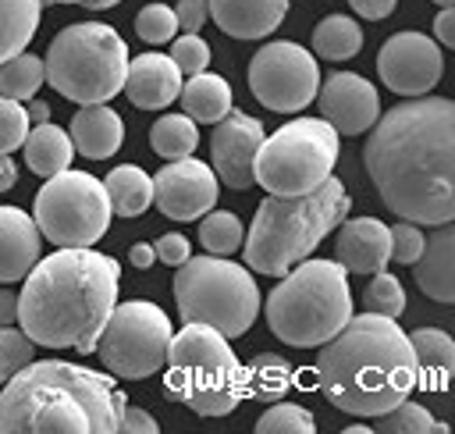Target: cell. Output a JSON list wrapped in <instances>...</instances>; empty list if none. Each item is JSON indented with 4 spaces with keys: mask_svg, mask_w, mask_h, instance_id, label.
I'll return each mask as SVG.
<instances>
[{
    "mask_svg": "<svg viewBox=\"0 0 455 434\" xmlns=\"http://www.w3.org/2000/svg\"><path fill=\"white\" fill-rule=\"evenodd\" d=\"M242 384H245V395H252L259 402H277L295 384V370L284 356L259 352L242 366Z\"/></svg>",
    "mask_w": 455,
    "mask_h": 434,
    "instance_id": "28",
    "label": "cell"
},
{
    "mask_svg": "<svg viewBox=\"0 0 455 434\" xmlns=\"http://www.w3.org/2000/svg\"><path fill=\"white\" fill-rule=\"evenodd\" d=\"M359 46H363V28L345 14H327L313 28V50L323 60H348L359 53Z\"/></svg>",
    "mask_w": 455,
    "mask_h": 434,
    "instance_id": "31",
    "label": "cell"
},
{
    "mask_svg": "<svg viewBox=\"0 0 455 434\" xmlns=\"http://www.w3.org/2000/svg\"><path fill=\"white\" fill-rule=\"evenodd\" d=\"M434 36L441 46H455V7H441L437 21H434Z\"/></svg>",
    "mask_w": 455,
    "mask_h": 434,
    "instance_id": "46",
    "label": "cell"
},
{
    "mask_svg": "<svg viewBox=\"0 0 455 434\" xmlns=\"http://www.w3.org/2000/svg\"><path fill=\"white\" fill-rule=\"evenodd\" d=\"M363 164L398 217L430 228L455 221V103L423 92L377 114Z\"/></svg>",
    "mask_w": 455,
    "mask_h": 434,
    "instance_id": "1",
    "label": "cell"
},
{
    "mask_svg": "<svg viewBox=\"0 0 455 434\" xmlns=\"http://www.w3.org/2000/svg\"><path fill=\"white\" fill-rule=\"evenodd\" d=\"M441 46L423 32H395L377 53L380 82L398 96H423L441 82Z\"/></svg>",
    "mask_w": 455,
    "mask_h": 434,
    "instance_id": "14",
    "label": "cell"
},
{
    "mask_svg": "<svg viewBox=\"0 0 455 434\" xmlns=\"http://www.w3.org/2000/svg\"><path fill=\"white\" fill-rule=\"evenodd\" d=\"M71 146L89 160H107L124 142V121L107 103H85L71 117Z\"/></svg>",
    "mask_w": 455,
    "mask_h": 434,
    "instance_id": "23",
    "label": "cell"
},
{
    "mask_svg": "<svg viewBox=\"0 0 455 434\" xmlns=\"http://www.w3.org/2000/svg\"><path fill=\"white\" fill-rule=\"evenodd\" d=\"M50 4H82V0H50Z\"/></svg>",
    "mask_w": 455,
    "mask_h": 434,
    "instance_id": "54",
    "label": "cell"
},
{
    "mask_svg": "<svg viewBox=\"0 0 455 434\" xmlns=\"http://www.w3.org/2000/svg\"><path fill=\"white\" fill-rule=\"evenodd\" d=\"M423 253V231L412 221H402L391 228V260L398 263H416V256Z\"/></svg>",
    "mask_w": 455,
    "mask_h": 434,
    "instance_id": "41",
    "label": "cell"
},
{
    "mask_svg": "<svg viewBox=\"0 0 455 434\" xmlns=\"http://www.w3.org/2000/svg\"><path fill=\"white\" fill-rule=\"evenodd\" d=\"M103 189H107V199H110V210L117 217H139L142 210H149L153 203V178L135 167V164H121L114 167L107 178H103Z\"/></svg>",
    "mask_w": 455,
    "mask_h": 434,
    "instance_id": "27",
    "label": "cell"
},
{
    "mask_svg": "<svg viewBox=\"0 0 455 434\" xmlns=\"http://www.w3.org/2000/svg\"><path fill=\"white\" fill-rule=\"evenodd\" d=\"M132 267H139V270H146V267H153V260H156V253H153V245H146V242H139V245H132Z\"/></svg>",
    "mask_w": 455,
    "mask_h": 434,
    "instance_id": "48",
    "label": "cell"
},
{
    "mask_svg": "<svg viewBox=\"0 0 455 434\" xmlns=\"http://www.w3.org/2000/svg\"><path fill=\"white\" fill-rule=\"evenodd\" d=\"M373 420H377L373 430H380V434H427V430L448 434V423H437L430 416V409H423L419 402H405V398Z\"/></svg>",
    "mask_w": 455,
    "mask_h": 434,
    "instance_id": "33",
    "label": "cell"
},
{
    "mask_svg": "<svg viewBox=\"0 0 455 434\" xmlns=\"http://www.w3.org/2000/svg\"><path fill=\"white\" fill-rule=\"evenodd\" d=\"M149 146L164 160L192 157V149L199 146V128H196V121L188 114H164L149 128Z\"/></svg>",
    "mask_w": 455,
    "mask_h": 434,
    "instance_id": "30",
    "label": "cell"
},
{
    "mask_svg": "<svg viewBox=\"0 0 455 434\" xmlns=\"http://www.w3.org/2000/svg\"><path fill=\"white\" fill-rule=\"evenodd\" d=\"M256 430H259V434H277V430H288V434H313L316 423H313L309 409L277 398V402H270V409H263V416L256 420Z\"/></svg>",
    "mask_w": 455,
    "mask_h": 434,
    "instance_id": "36",
    "label": "cell"
},
{
    "mask_svg": "<svg viewBox=\"0 0 455 434\" xmlns=\"http://www.w3.org/2000/svg\"><path fill=\"white\" fill-rule=\"evenodd\" d=\"M164 366V391L199 416H228L245 398L242 363L231 352V338L210 324L188 320L171 334Z\"/></svg>",
    "mask_w": 455,
    "mask_h": 434,
    "instance_id": "7",
    "label": "cell"
},
{
    "mask_svg": "<svg viewBox=\"0 0 455 434\" xmlns=\"http://www.w3.org/2000/svg\"><path fill=\"white\" fill-rule=\"evenodd\" d=\"M43 82H46L43 60L32 57L28 50H18L14 57L0 60V96H11L18 103H25V100H32L39 92Z\"/></svg>",
    "mask_w": 455,
    "mask_h": 434,
    "instance_id": "32",
    "label": "cell"
},
{
    "mask_svg": "<svg viewBox=\"0 0 455 434\" xmlns=\"http://www.w3.org/2000/svg\"><path fill=\"white\" fill-rule=\"evenodd\" d=\"M171 60L181 75H199L210 68V46L203 43L199 32H185L181 39L171 43Z\"/></svg>",
    "mask_w": 455,
    "mask_h": 434,
    "instance_id": "39",
    "label": "cell"
},
{
    "mask_svg": "<svg viewBox=\"0 0 455 434\" xmlns=\"http://www.w3.org/2000/svg\"><path fill=\"white\" fill-rule=\"evenodd\" d=\"M167 345H171V320L156 302L146 299H132L121 306L114 302L96 338V352L103 366L128 381H142L156 374L167 359Z\"/></svg>",
    "mask_w": 455,
    "mask_h": 434,
    "instance_id": "12",
    "label": "cell"
},
{
    "mask_svg": "<svg viewBox=\"0 0 455 434\" xmlns=\"http://www.w3.org/2000/svg\"><path fill=\"white\" fill-rule=\"evenodd\" d=\"M210 18L231 39H267L288 14V0H206Z\"/></svg>",
    "mask_w": 455,
    "mask_h": 434,
    "instance_id": "20",
    "label": "cell"
},
{
    "mask_svg": "<svg viewBox=\"0 0 455 434\" xmlns=\"http://www.w3.org/2000/svg\"><path fill=\"white\" fill-rule=\"evenodd\" d=\"M121 267L114 256L85 249H57L36 260L18 292V327L32 345L96 352V338L117 302Z\"/></svg>",
    "mask_w": 455,
    "mask_h": 434,
    "instance_id": "2",
    "label": "cell"
},
{
    "mask_svg": "<svg viewBox=\"0 0 455 434\" xmlns=\"http://www.w3.org/2000/svg\"><path fill=\"white\" fill-rule=\"evenodd\" d=\"M110 199L100 178L85 171H57L36 192V228L57 249H85L96 245L110 228Z\"/></svg>",
    "mask_w": 455,
    "mask_h": 434,
    "instance_id": "11",
    "label": "cell"
},
{
    "mask_svg": "<svg viewBox=\"0 0 455 434\" xmlns=\"http://www.w3.org/2000/svg\"><path fill=\"white\" fill-rule=\"evenodd\" d=\"M21 149H25V164H28V171H36L39 178H50V174L71 167V157H75L71 135H68L64 128L50 125V121L32 125L28 135H25V142H21Z\"/></svg>",
    "mask_w": 455,
    "mask_h": 434,
    "instance_id": "25",
    "label": "cell"
},
{
    "mask_svg": "<svg viewBox=\"0 0 455 434\" xmlns=\"http://www.w3.org/2000/svg\"><path fill=\"white\" fill-rule=\"evenodd\" d=\"M32 338L21 331V327H14V324H7V327H0V384L7 381V377H14L25 363H32Z\"/></svg>",
    "mask_w": 455,
    "mask_h": 434,
    "instance_id": "38",
    "label": "cell"
},
{
    "mask_svg": "<svg viewBox=\"0 0 455 434\" xmlns=\"http://www.w3.org/2000/svg\"><path fill=\"white\" fill-rule=\"evenodd\" d=\"M412 359H416V388L444 391L455 374V342L441 327H416L409 334Z\"/></svg>",
    "mask_w": 455,
    "mask_h": 434,
    "instance_id": "24",
    "label": "cell"
},
{
    "mask_svg": "<svg viewBox=\"0 0 455 434\" xmlns=\"http://www.w3.org/2000/svg\"><path fill=\"white\" fill-rule=\"evenodd\" d=\"M249 89L267 110L295 114L316 100L320 68L306 46L274 39L263 43L249 60Z\"/></svg>",
    "mask_w": 455,
    "mask_h": 434,
    "instance_id": "13",
    "label": "cell"
},
{
    "mask_svg": "<svg viewBox=\"0 0 455 434\" xmlns=\"http://www.w3.org/2000/svg\"><path fill=\"white\" fill-rule=\"evenodd\" d=\"M18 324V292L0 288V327Z\"/></svg>",
    "mask_w": 455,
    "mask_h": 434,
    "instance_id": "47",
    "label": "cell"
},
{
    "mask_svg": "<svg viewBox=\"0 0 455 434\" xmlns=\"http://www.w3.org/2000/svg\"><path fill=\"white\" fill-rule=\"evenodd\" d=\"M39 228L18 206H0V285L21 281L39 260Z\"/></svg>",
    "mask_w": 455,
    "mask_h": 434,
    "instance_id": "21",
    "label": "cell"
},
{
    "mask_svg": "<svg viewBox=\"0 0 455 434\" xmlns=\"http://www.w3.org/2000/svg\"><path fill=\"white\" fill-rule=\"evenodd\" d=\"M437 7H455V0H434Z\"/></svg>",
    "mask_w": 455,
    "mask_h": 434,
    "instance_id": "53",
    "label": "cell"
},
{
    "mask_svg": "<svg viewBox=\"0 0 455 434\" xmlns=\"http://www.w3.org/2000/svg\"><path fill=\"white\" fill-rule=\"evenodd\" d=\"M124 395L100 370L39 359L0 384V434H110Z\"/></svg>",
    "mask_w": 455,
    "mask_h": 434,
    "instance_id": "4",
    "label": "cell"
},
{
    "mask_svg": "<svg viewBox=\"0 0 455 434\" xmlns=\"http://www.w3.org/2000/svg\"><path fill=\"white\" fill-rule=\"evenodd\" d=\"M25 114H28V121H50V107L43 103V100H28V107H25Z\"/></svg>",
    "mask_w": 455,
    "mask_h": 434,
    "instance_id": "50",
    "label": "cell"
},
{
    "mask_svg": "<svg viewBox=\"0 0 455 434\" xmlns=\"http://www.w3.org/2000/svg\"><path fill=\"white\" fill-rule=\"evenodd\" d=\"M178 100L192 121L213 125L231 110V85L213 71H199V75H188V82H181Z\"/></svg>",
    "mask_w": 455,
    "mask_h": 434,
    "instance_id": "26",
    "label": "cell"
},
{
    "mask_svg": "<svg viewBox=\"0 0 455 434\" xmlns=\"http://www.w3.org/2000/svg\"><path fill=\"white\" fill-rule=\"evenodd\" d=\"M174 18H178V28H185V32H199V28H203V21L210 18L206 0H178Z\"/></svg>",
    "mask_w": 455,
    "mask_h": 434,
    "instance_id": "44",
    "label": "cell"
},
{
    "mask_svg": "<svg viewBox=\"0 0 455 434\" xmlns=\"http://www.w3.org/2000/svg\"><path fill=\"white\" fill-rule=\"evenodd\" d=\"M28 125L32 121H28L25 107L18 100H11V96H0V153L18 149L25 142V135H28Z\"/></svg>",
    "mask_w": 455,
    "mask_h": 434,
    "instance_id": "40",
    "label": "cell"
},
{
    "mask_svg": "<svg viewBox=\"0 0 455 434\" xmlns=\"http://www.w3.org/2000/svg\"><path fill=\"white\" fill-rule=\"evenodd\" d=\"M174 302L178 317L188 324H210L224 338L249 331L259 309V288L249 267L231 263L228 256H188L174 270Z\"/></svg>",
    "mask_w": 455,
    "mask_h": 434,
    "instance_id": "9",
    "label": "cell"
},
{
    "mask_svg": "<svg viewBox=\"0 0 455 434\" xmlns=\"http://www.w3.org/2000/svg\"><path fill=\"white\" fill-rule=\"evenodd\" d=\"M316 384L331 406L352 416H380L416 388L409 334L380 313H359L331 334L316 356Z\"/></svg>",
    "mask_w": 455,
    "mask_h": 434,
    "instance_id": "3",
    "label": "cell"
},
{
    "mask_svg": "<svg viewBox=\"0 0 455 434\" xmlns=\"http://www.w3.org/2000/svg\"><path fill=\"white\" fill-rule=\"evenodd\" d=\"M128 100L142 110H160V107H171L181 92V71L174 68L171 57L164 53H142L135 60H128V71H124V85Z\"/></svg>",
    "mask_w": 455,
    "mask_h": 434,
    "instance_id": "19",
    "label": "cell"
},
{
    "mask_svg": "<svg viewBox=\"0 0 455 434\" xmlns=\"http://www.w3.org/2000/svg\"><path fill=\"white\" fill-rule=\"evenodd\" d=\"M213 135H210V157H213V174L217 181H224L228 189H249L252 181V157L263 142V121L242 114V110H228L220 121H213Z\"/></svg>",
    "mask_w": 455,
    "mask_h": 434,
    "instance_id": "16",
    "label": "cell"
},
{
    "mask_svg": "<svg viewBox=\"0 0 455 434\" xmlns=\"http://www.w3.org/2000/svg\"><path fill=\"white\" fill-rule=\"evenodd\" d=\"M14 181H18V167H14V160L7 153H0V192L14 189Z\"/></svg>",
    "mask_w": 455,
    "mask_h": 434,
    "instance_id": "49",
    "label": "cell"
},
{
    "mask_svg": "<svg viewBox=\"0 0 455 434\" xmlns=\"http://www.w3.org/2000/svg\"><path fill=\"white\" fill-rule=\"evenodd\" d=\"M363 302H366L370 313H380V317L398 320L402 309H405V288H402V281H398L395 274L377 270L373 281H370L366 292H363Z\"/></svg>",
    "mask_w": 455,
    "mask_h": 434,
    "instance_id": "35",
    "label": "cell"
},
{
    "mask_svg": "<svg viewBox=\"0 0 455 434\" xmlns=\"http://www.w3.org/2000/svg\"><path fill=\"white\" fill-rule=\"evenodd\" d=\"M338 164V132L323 117H295L263 135L252 157V181L270 196H302L331 178Z\"/></svg>",
    "mask_w": 455,
    "mask_h": 434,
    "instance_id": "10",
    "label": "cell"
},
{
    "mask_svg": "<svg viewBox=\"0 0 455 434\" xmlns=\"http://www.w3.org/2000/svg\"><path fill=\"white\" fill-rule=\"evenodd\" d=\"M348 7H352L359 18L380 21V18H387V14L398 7V0H348Z\"/></svg>",
    "mask_w": 455,
    "mask_h": 434,
    "instance_id": "45",
    "label": "cell"
},
{
    "mask_svg": "<svg viewBox=\"0 0 455 434\" xmlns=\"http://www.w3.org/2000/svg\"><path fill=\"white\" fill-rule=\"evenodd\" d=\"M43 0H0V60L25 50L39 28Z\"/></svg>",
    "mask_w": 455,
    "mask_h": 434,
    "instance_id": "29",
    "label": "cell"
},
{
    "mask_svg": "<svg viewBox=\"0 0 455 434\" xmlns=\"http://www.w3.org/2000/svg\"><path fill=\"white\" fill-rule=\"evenodd\" d=\"M348 434H363V430H370V423H352V427H345Z\"/></svg>",
    "mask_w": 455,
    "mask_h": 434,
    "instance_id": "52",
    "label": "cell"
},
{
    "mask_svg": "<svg viewBox=\"0 0 455 434\" xmlns=\"http://www.w3.org/2000/svg\"><path fill=\"white\" fill-rule=\"evenodd\" d=\"M128 71V46L124 39L103 21H78L53 36L43 75L71 103H107L121 92Z\"/></svg>",
    "mask_w": 455,
    "mask_h": 434,
    "instance_id": "8",
    "label": "cell"
},
{
    "mask_svg": "<svg viewBox=\"0 0 455 434\" xmlns=\"http://www.w3.org/2000/svg\"><path fill=\"white\" fill-rule=\"evenodd\" d=\"M217 192H220V181L213 167L192 157L167 160L153 174V203L171 221H199L206 210L217 206Z\"/></svg>",
    "mask_w": 455,
    "mask_h": 434,
    "instance_id": "15",
    "label": "cell"
},
{
    "mask_svg": "<svg viewBox=\"0 0 455 434\" xmlns=\"http://www.w3.org/2000/svg\"><path fill=\"white\" fill-rule=\"evenodd\" d=\"M135 32H139L142 43H149V46H164V43L174 39V32H178V18H174V11H171L167 4H146V7L135 14Z\"/></svg>",
    "mask_w": 455,
    "mask_h": 434,
    "instance_id": "37",
    "label": "cell"
},
{
    "mask_svg": "<svg viewBox=\"0 0 455 434\" xmlns=\"http://www.w3.org/2000/svg\"><path fill=\"white\" fill-rule=\"evenodd\" d=\"M316 103L323 121L338 132V135H359L366 132L377 114H380V96L377 89L352 71H334L320 89H316Z\"/></svg>",
    "mask_w": 455,
    "mask_h": 434,
    "instance_id": "17",
    "label": "cell"
},
{
    "mask_svg": "<svg viewBox=\"0 0 455 434\" xmlns=\"http://www.w3.org/2000/svg\"><path fill=\"white\" fill-rule=\"evenodd\" d=\"M338 260L352 274H377L391 260V228L377 217H352L338 231Z\"/></svg>",
    "mask_w": 455,
    "mask_h": 434,
    "instance_id": "18",
    "label": "cell"
},
{
    "mask_svg": "<svg viewBox=\"0 0 455 434\" xmlns=\"http://www.w3.org/2000/svg\"><path fill=\"white\" fill-rule=\"evenodd\" d=\"M117 430H124V434H139V430L156 434V430H160V423H156V420H153L146 409H139V406H128V402H124L121 420H117Z\"/></svg>",
    "mask_w": 455,
    "mask_h": 434,
    "instance_id": "43",
    "label": "cell"
},
{
    "mask_svg": "<svg viewBox=\"0 0 455 434\" xmlns=\"http://www.w3.org/2000/svg\"><path fill=\"white\" fill-rule=\"evenodd\" d=\"M85 7H92V11H100V7H114V4H121V0H82Z\"/></svg>",
    "mask_w": 455,
    "mask_h": 434,
    "instance_id": "51",
    "label": "cell"
},
{
    "mask_svg": "<svg viewBox=\"0 0 455 434\" xmlns=\"http://www.w3.org/2000/svg\"><path fill=\"white\" fill-rule=\"evenodd\" d=\"M348 270L334 260H299L281 274V285L267 295L270 331L295 349L323 345L352 317Z\"/></svg>",
    "mask_w": 455,
    "mask_h": 434,
    "instance_id": "6",
    "label": "cell"
},
{
    "mask_svg": "<svg viewBox=\"0 0 455 434\" xmlns=\"http://www.w3.org/2000/svg\"><path fill=\"white\" fill-rule=\"evenodd\" d=\"M245 231H242V221L235 213H224V210H206L203 213V224H199V242L213 253V256H231L238 245H242Z\"/></svg>",
    "mask_w": 455,
    "mask_h": 434,
    "instance_id": "34",
    "label": "cell"
},
{
    "mask_svg": "<svg viewBox=\"0 0 455 434\" xmlns=\"http://www.w3.org/2000/svg\"><path fill=\"white\" fill-rule=\"evenodd\" d=\"M348 206L352 199L341 178H323L313 192L302 196H267L256 206L249 235L242 238L245 267H252L256 274L281 277L345 221Z\"/></svg>",
    "mask_w": 455,
    "mask_h": 434,
    "instance_id": "5",
    "label": "cell"
},
{
    "mask_svg": "<svg viewBox=\"0 0 455 434\" xmlns=\"http://www.w3.org/2000/svg\"><path fill=\"white\" fill-rule=\"evenodd\" d=\"M416 285L434 302H455V228L437 224L430 238H423V253L412 263Z\"/></svg>",
    "mask_w": 455,
    "mask_h": 434,
    "instance_id": "22",
    "label": "cell"
},
{
    "mask_svg": "<svg viewBox=\"0 0 455 434\" xmlns=\"http://www.w3.org/2000/svg\"><path fill=\"white\" fill-rule=\"evenodd\" d=\"M153 253H156V260L160 263H167V267H178V263H185L188 256H192V242L185 238V235H160L156 242H153Z\"/></svg>",
    "mask_w": 455,
    "mask_h": 434,
    "instance_id": "42",
    "label": "cell"
}]
</instances>
